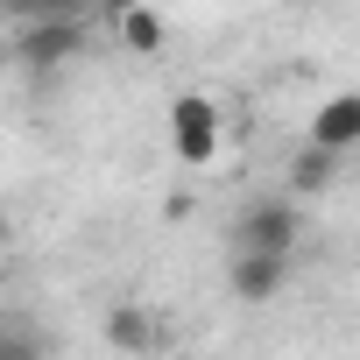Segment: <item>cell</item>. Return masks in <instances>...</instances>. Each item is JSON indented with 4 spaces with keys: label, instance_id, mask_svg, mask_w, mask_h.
<instances>
[{
    "label": "cell",
    "instance_id": "obj_1",
    "mask_svg": "<svg viewBox=\"0 0 360 360\" xmlns=\"http://www.w3.org/2000/svg\"><path fill=\"white\" fill-rule=\"evenodd\" d=\"M219 141H226V120L205 92H176L169 99V155L184 162V169H205L219 162Z\"/></svg>",
    "mask_w": 360,
    "mask_h": 360
},
{
    "label": "cell",
    "instance_id": "obj_2",
    "mask_svg": "<svg viewBox=\"0 0 360 360\" xmlns=\"http://www.w3.org/2000/svg\"><path fill=\"white\" fill-rule=\"evenodd\" d=\"M297 233H304V219H297L290 198H255L233 219V240L240 248H262V255H297Z\"/></svg>",
    "mask_w": 360,
    "mask_h": 360
},
{
    "label": "cell",
    "instance_id": "obj_3",
    "mask_svg": "<svg viewBox=\"0 0 360 360\" xmlns=\"http://www.w3.org/2000/svg\"><path fill=\"white\" fill-rule=\"evenodd\" d=\"M85 50V22H15V57L29 71H57Z\"/></svg>",
    "mask_w": 360,
    "mask_h": 360
},
{
    "label": "cell",
    "instance_id": "obj_4",
    "mask_svg": "<svg viewBox=\"0 0 360 360\" xmlns=\"http://www.w3.org/2000/svg\"><path fill=\"white\" fill-rule=\"evenodd\" d=\"M283 283H290V255L240 248V255H233V269H226V290H233L240 304H269V297H283Z\"/></svg>",
    "mask_w": 360,
    "mask_h": 360
},
{
    "label": "cell",
    "instance_id": "obj_5",
    "mask_svg": "<svg viewBox=\"0 0 360 360\" xmlns=\"http://www.w3.org/2000/svg\"><path fill=\"white\" fill-rule=\"evenodd\" d=\"M311 141H318V148H332V155H353V148H360V92L325 99V106L311 113Z\"/></svg>",
    "mask_w": 360,
    "mask_h": 360
},
{
    "label": "cell",
    "instance_id": "obj_6",
    "mask_svg": "<svg viewBox=\"0 0 360 360\" xmlns=\"http://www.w3.org/2000/svg\"><path fill=\"white\" fill-rule=\"evenodd\" d=\"M106 346H120V353H155V318H148L141 304H113V311H106Z\"/></svg>",
    "mask_w": 360,
    "mask_h": 360
},
{
    "label": "cell",
    "instance_id": "obj_7",
    "mask_svg": "<svg viewBox=\"0 0 360 360\" xmlns=\"http://www.w3.org/2000/svg\"><path fill=\"white\" fill-rule=\"evenodd\" d=\"M332 176H339V155L311 141V148L290 162V198H325V191H332Z\"/></svg>",
    "mask_w": 360,
    "mask_h": 360
},
{
    "label": "cell",
    "instance_id": "obj_8",
    "mask_svg": "<svg viewBox=\"0 0 360 360\" xmlns=\"http://www.w3.org/2000/svg\"><path fill=\"white\" fill-rule=\"evenodd\" d=\"M113 36H120V50H134V57H155L169 29H162V15H155V8H141V0H134L127 15H113Z\"/></svg>",
    "mask_w": 360,
    "mask_h": 360
},
{
    "label": "cell",
    "instance_id": "obj_9",
    "mask_svg": "<svg viewBox=\"0 0 360 360\" xmlns=\"http://www.w3.org/2000/svg\"><path fill=\"white\" fill-rule=\"evenodd\" d=\"M92 0H8L15 22H85Z\"/></svg>",
    "mask_w": 360,
    "mask_h": 360
},
{
    "label": "cell",
    "instance_id": "obj_10",
    "mask_svg": "<svg viewBox=\"0 0 360 360\" xmlns=\"http://www.w3.org/2000/svg\"><path fill=\"white\" fill-rule=\"evenodd\" d=\"M0 360H43V339L29 325H8V332H0Z\"/></svg>",
    "mask_w": 360,
    "mask_h": 360
},
{
    "label": "cell",
    "instance_id": "obj_11",
    "mask_svg": "<svg viewBox=\"0 0 360 360\" xmlns=\"http://www.w3.org/2000/svg\"><path fill=\"white\" fill-rule=\"evenodd\" d=\"M99 8H106V15H127V8H134V0H99Z\"/></svg>",
    "mask_w": 360,
    "mask_h": 360
}]
</instances>
